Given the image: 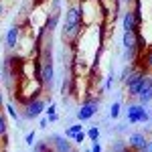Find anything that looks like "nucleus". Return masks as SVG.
Returning <instances> with one entry per match:
<instances>
[{"label":"nucleus","instance_id":"9","mask_svg":"<svg viewBox=\"0 0 152 152\" xmlns=\"http://www.w3.org/2000/svg\"><path fill=\"white\" fill-rule=\"evenodd\" d=\"M122 26H124V31H138L140 26L136 23V16H134V10L132 8H126L124 14H122Z\"/></svg>","mask_w":152,"mask_h":152},{"label":"nucleus","instance_id":"6","mask_svg":"<svg viewBox=\"0 0 152 152\" xmlns=\"http://www.w3.org/2000/svg\"><path fill=\"white\" fill-rule=\"evenodd\" d=\"M20 35H23V24H12L10 28L6 31V35H4V47H6L8 53L16 51L18 41H20Z\"/></svg>","mask_w":152,"mask_h":152},{"label":"nucleus","instance_id":"25","mask_svg":"<svg viewBox=\"0 0 152 152\" xmlns=\"http://www.w3.org/2000/svg\"><path fill=\"white\" fill-rule=\"evenodd\" d=\"M51 10L49 12H61V0H51Z\"/></svg>","mask_w":152,"mask_h":152},{"label":"nucleus","instance_id":"21","mask_svg":"<svg viewBox=\"0 0 152 152\" xmlns=\"http://www.w3.org/2000/svg\"><path fill=\"white\" fill-rule=\"evenodd\" d=\"M114 79H116V75H114V71H110V75H107V79H105L104 87H102V94H104V91H110V89H112V85H114Z\"/></svg>","mask_w":152,"mask_h":152},{"label":"nucleus","instance_id":"8","mask_svg":"<svg viewBox=\"0 0 152 152\" xmlns=\"http://www.w3.org/2000/svg\"><path fill=\"white\" fill-rule=\"evenodd\" d=\"M138 104H150L152 102V73H146V77H144V85H142L140 94H138Z\"/></svg>","mask_w":152,"mask_h":152},{"label":"nucleus","instance_id":"18","mask_svg":"<svg viewBox=\"0 0 152 152\" xmlns=\"http://www.w3.org/2000/svg\"><path fill=\"white\" fill-rule=\"evenodd\" d=\"M120 112H122V104L120 102H114V104L110 105V118L112 120H118L120 118Z\"/></svg>","mask_w":152,"mask_h":152},{"label":"nucleus","instance_id":"28","mask_svg":"<svg viewBox=\"0 0 152 152\" xmlns=\"http://www.w3.org/2000/svg\"><path fill=\"white\" fill-rule=\"evenodd\" d=\"M49 126V118H43V120H39V128L41 130H45Z\"/></svg>","mask_w":152,"mask_h":152},{"label":"nucleus","instance_id":"11","mask_svg":"<svg viewBox=\"0 0 152 152\" xmlns=\"http://www.w3.org/2000/svg\"><path fill=\"white\" fill-rule=\"evenodd\" d=\"M124 63H136L138 59H140V53H138V49L136 47H128L124 49Z\"/></svg>","mask_w":152,"mask_h":152},{"label":"nucleus","instance_id":"10","mask_svg":"<svg viewBox=\"0 0 152 152\" xmlns=\"http://www.w3.org/2000/svg\"><path fill=\"white\" fill-rule=\"evenodd\" d=\"M59 20H61V12H49L45 23H43V28H45L47 33H53L59 26Z\"/></svg>","mask_w":152,"mask_h":152},{"label":"nucleus","instance_id":"20","mask_svg":"<svg viewBox=\"0 0 152 152\" xmlns=\"http://www.w3.org/2000/svg\"><path fill=\"white\" fill-rule=\"evenodd\" d=\"M85 134H87V138H89V140H91V142L99 140V136H102V132H99V128H97V126H91V128L87 130Z\"/></svg>","mask_w":152,"mask_h":152},{"label":"nucleus","instance_id":"31","mask_svg":"<svg viewBox=\"0 0 152 152\" xmlns=\"http://www.w3.org/2000/svg\"><path fill=\"white\" fill-rule=\"evenodd\" d=\"M4 12H6V6H4V2H2V0H0V16H2V14H4Z\"/></svg>","mask_w":152,"mask_h":152},{"label":"nucleus","instance_id":"30","mask_svg":"<svg viewBox=\"0 0 152 152\" xmlns=\"http://www.w3.org/2000/svg\"><path fill=\"white\" fill-rule=\"evenodd\" d=\"M2 105H4V91H2V87H0V110H2Z\"/></svg>","mask_w":152,"mask_h":152},{"label":"nucleus","instance_id":"2","mask_svg":"<svg viewBox=\"0 0 152 152\" xmlns=\"http://www.w3.org/2000/svg\"><path fill=\"white\" fill-rule=\"evenodd\" d=\"M99 104H102V97L94 95V97H85L81 102V107L77 110V120L79 122H87L99 112Z\"/></svg>","mask_w":152,"mask_h":152},{"label":"nucleus","instance_id":"13","mask_svg":"<svg viewBox=\"0 0 152 152\" xmlns=\"http://www.w3.org/2000/svg\"><path fill=\"white\" fill-rule=\"evenodd\" d=\"M4 105H6V114L16 122V126H18V128H23V120H18V110L14 107V102H6Z\"/></svg>","mask_w":152,"mask_h":152},{"label":"nucleus","instance_id":"24","mask_svg":"<svg viewBox=\"0 0 152 152\" xmlns=\"http://www.w3.org/2000/svg\"><path fill=\"white\" fill-rule=\"evenodd\" d=\"M85 138H87V134H85V130H81V132H77V134H75V136H73L71 140H73V142H77V144H81V142L85 140Z\"/></svg>","mask_w":152,"mask_h":152},{"label":"nucleus","instance_id":"32","mask_svg":"<svg viewBox=\"0 0 152 152\" xmlns=\"http://www.w3.org/2000/svg\"><path fill=\"white\" fill-rule=\"evenodd\" d=\"M146 152H152V142L148 140V144H146Z\"/></svg>","mask_w":152,"mask_h":152},{"label":"nucleus","instance_id":"5","mask_svg":"<svg viewBox=\"0 0 152 152\" xmlns=\"http://www.w3.org/2000/svg\"><path fill=\"white\" fill-rule=\"evenodd\" d=\"M47 142L51 146V150H57V152H73V148H75L73 140H69L67 136H61V134L47 136Z\"/></svg>","mask_w":152,"mask_h":152},{"label":"nucleus","instance_id":"19","mask_svg":"<svg viewBox=\"0 0 152 152\" xmlns=\"http://www.w3.org/2000/svg\"><path fill=\"white\" fill-rule=\"evenodd\" d=\"M33 150H37V152H47V150H51V146H49L47 140H39V142L35 140V144H33Z\"/></svg>","mask_w":152,"mask_h":152},{"label":"nucleus","instance_id":"17","mask_svg":"<svg viewBox=\"0 0 152 152\" xmlns=\"http://www.w3.org/2000/svg\"><path fill=\"white\" fill-rule=\"evenodd\" d=\"M140 57L144 59V69H150V71H152V47H150V49H146V51L142 53Z\"/></svg>","mask_w":152,"mask_h":152},{"label":"nucleus","instance_id":"12","mask_svg":"<svg viewBox=\"0 0 152 152\" xmlns=\"http://www.w3.org/2000/svg\"><path fill=\"white\" fill-rule=\"evenodd\" d=\"M122 47H136V31H124V37H122Z\"/></svg>","mask_w":152,"mask_h":152},{"label":"nucleus","instance_id":"26","mask_svg":"<svg viewBox=\"0 0 152 152\" xmlns=\"http://www.w3.org/2000/svg\"><path fill=\"white\" fill-rule=\"evenodd\" d=\"M45 110H47V116H51V114H55V112H57V105H55V104H51V102H49V105L45 107Z\"/></svg>","mask_w":152,"mask_h":152},{"label":"nucleus","instance_id":"7","mask_svg":"<svg viewBox=\"0 0 152 152\" xmlns=\"http://www.w3.org/2000/svg\"><path fill=\"white\" fill-rule=\"evenodd\" d=\"M126 144H128V148H132V150L146 152L148 134H144V132H132V134H128V136H126Z\"/></svg>","mask_w":152,"mask_h":152},{"label":"nucleus","instance_id":"14","mask_svg":"<svg viewBox=\"0 0 152 152\" xmlns=\"http://www.w3.org/2000/svg\"><path fill=\"white\" fill-rule=\"evenodd\" d=\"M8 136V120L4 116V112L0 110V140H4Z\"/></svg>","mask_w":152,"mask_h":152},{"label":"nucleus","instance_id":"3","mask_svg":"<svg viewBox=\"0 0 152 152\" xmlns=\"http://www.w3.org/2000/svg\"><path fill=\"white\" fill-rule=\"evenodd\" d=\"M45 107H47V99H43V97L39 95V97H33V99L24 102L20 116H23L24 120H35V118H39L45 112Z\"/></svg>","mask_w":152,"mask_h":152},{"label":"nucleus","instance_id":"4","mask_svg":"<svg viewBox=\"0 0 152 152\" xmlns=\"http://www.w3.org/2000/svg\"><path fill=\"white\" fill-rule=\"evenodd\" d=\"M150 114L144 104H130L126 110V122L128 124H138V122H148Z\"/></svg>","mask_w":152,"mask_h":152},{"label":"nucleus","instance_id":"27","mask_svg":"<svg viewBox=\"0 0 152 152\" xmlns=\"http://www.w3.org/2000/svg\"><path fill=\"white\" fill-rule=\"evenodd\" d=\"M91 152H102V144H99V140H95L94 144H91Z\"/></svg>","mask_w":152,"mask_h":152},{"label":"nucleus","instance_id":"23","mask_svg":"<svg viewBox=\"0 0 152 152\" xmlns=\"http://www.w3.org/2000/svg\"><path fill=\"white\" fill-rule=\"evenodd\" d=\"M35 140H37V132L33 130V132H28L26 136H24V142H26V146H33L35 144Z\"/></svg>","mask_w":152,"mask_h":152},{"label":"nucleus","instance_id":"15","mask_svg":"<svg viewBox=\"0 0 152 152\" xmlns=\"http://www.w3.org/2000/svg\"><path fill=\"white\" fill-rule=\"evenodd\" d=\"M136 69H138V67H136V63H126V67L122 69V73H120V81L124 83V81H126V79H128V77H130V75H132V73H134Z\"/></svg>","mask_w":152,"mask_h":152},{"label":"nucleus","instance_id":"22","mask_svg":"<svg viewBox=\"0 0 152 152\" xmlns=\"http://www.w3.org/2000/svg\"><path fill=\"white\" fill-rule=\"evenodd\" d=\"M128 144L126 140H112V150H126Z\"/></svg>","mask_w":152,"mask_h":152},{"label":"nucleus","instance_id":"16","mask_svg":"<svg viewBox=\"0 0 152 152\" xmlns=\"http://www.w3.org/2000/svg\"><path fill=\"white\" fill-rule=\"evenodd\" d=\"M83 130V126H81V122H77V124H71L69 128L65 130V136H67V138H73V136H75V134H77V132H81Z\"/></svg>","mask_w":152,"mask_h":152},{"label":"nucleus","instance_id":"1","mask_svg":"<svg viewBox=\"0 0 152 152\" xmlns=\"http://www.w3.org/2000/svg\"><path fill=\"white\" fill-rule=\"evenodd\" d=\"M83 18L79 10V2H73L67 12H65V23H63V45H67L71 41H77L79 35L83 33Z\"/></svg>","mask_w":152,"mask_h":152},{"label":"nucleus","instance_id":"29","mask_svg":"<svg viewBox=\"0 0 152 152\" xmlns=\"http://www.w3.org/2000/svg\"><path fill=\"white\" fill-rule=\"evenodd\" d=\"M47 118H49V124H55V122H59L57 112H55V114H51V116H47Z\"/></svg>","mask_w":152,"mask_h":152}]
</instances>
